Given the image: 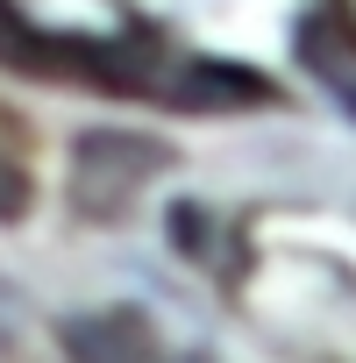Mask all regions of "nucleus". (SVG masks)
I'll use <instances>...</instances> for the list:
<instances>
[{"mask_svg":"<svg viewBox=\"0 0 356 363\" xmlns=\"http://www.w3.org/2000/svg\"><path fill=\"white\" fill-rule=\"evenodd\" d=\"M0 65L43 72V79H100V86H121V93H164L143 43H72V36H50L29 15H15L8 0H0Z\"/></svg>","mask_w":356,"mask_h":363,"instance_id":"f257e3e1","label":"nucleus"},{"mask_svg":"<svg viewBox=\"0 0 356 363\" xmlns=\"http://www.w3.org/2000/svg\"><path fill=\"white\" fill-rule=\"evenodd\" d=\"M29 207V171H22V157L0 143V221H15Z\"/></svg>","mask_w":356,"mask_h":363,"instance_id":"39448f33","label":"nucleus"},{"mask_svg":"<svg viewBox=\"0 0 356 363\" xmlns=\"http://www.w3.org/2000/svg\"><path fill=\"white\" fill-rule=\"evenodd\" d=\"M299 50H306V65L321 72V86L356 114V29H349L342 15H313V22L299 29Z\"/></svg>","mask_w":356,"mask_h":363,"instance_id":"20e7f679","label":"nucleus"},{"mask_svg":"<svg viewBox=\"0 0 356 363\" xmlns=\"http://www.w3.org/2000/svg\"><path fill=\"white\" fill-rule=\"evenodd\" d=\"M171 150L164 143H143V135H86L72 150V193L86 214H121L135 200V186L150 171H164Z\"/></svg>","mask_w":356,"mask_h":363,"instance_id":"f03ea898","label":"nucleus"},{"mask_svg":"<svg viewBox=\"0 0 356 363\" xmlns=\"http://www.w3.org/2000/svg\"><path fill=\"white\" fill-rule=\"evenodd\" d=\"M65 342H72L79 363H164L157 342H150V328H143L135 313H93V320H72Z\"/></svg>","mask_w":356,"mask_h":363,"instance_id":"7ed1b4c3","label":"nucleus"}]
</instances>
